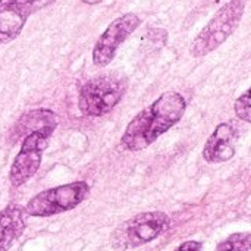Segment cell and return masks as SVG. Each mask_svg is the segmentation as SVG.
Masks as SVG:
<instances>
[{
	"label": "cell",
	"mask_w": 251,
	"mask_h": 251,
	"mask_svg": "<svg viewBox=\"0 0 251 251\" xmlns=\"http://www.w3.org/2000/svg\"><path fill=\"white\" fill-rule=\"evenodd\" d=\"M235 129L231 124H221L216 126L213 134L209 137L204 149H203V157L209 163H222L229 159H232L235 149Z\"/></svg>",
	"instance_id": "9c48e42d"
},
{
	"label": "cell",
	"mask_w": 251,
	"mask_h": 251,
	"mask_svg": "<svg viewBox=\"0 0 251 251\" xmlns=\"http://www.w3.org/2000/svg\"><path fill=\"white\" fill-rule=\"evenodd\" d=\"M82 3H85V4H99V3H101L103 0H81Z\"/></svg>",
	"instance_id": "9a60e30c"
},
{
	"label": "cell",
	"mask_w": 251,
	"mask_h": 251,
	"mask_svg": "<svg viewBox=\"0 0 251 251\" xmlns=\"http://www.w3.org/2000/svg\"><path fill=\"white\" fill-rule=\"evenodd\" d=\"M56 0H0V44L13 41L28 18Z\"/></svg>",
	"instance_id": "ba28073f"
},
{
	"label": "cell",
	"mask_w": 251,
	"mask_h": 251,
	"mask_svg": "<svg viewBox=\"0 0 251 251\" xmlns=\"http://www.w3.org/2000/svg\"><path fill=\"white\" fill-rule=\"evenodd\" d=\"M187 103L179 93L168 91L143 109L126 126L121 144L129 151H140L181 121Z\"/></svg>",
	"instance_id": "6da1fadb"
},
{
	"label": "cell",
	"mask_w": 251,
	"mask_h": 251,
	"mask_svg": "<svg viewBox=\"0 0 251 251\" xmlns=\"http://www.w3.org/2000/svg\"><path fill=\"white\" fill-rule=\"evenodd\" d=\"M26 209L19 204H9L0 210V251H7L24 234L26 226Z\"/></svg>",
	"instance_id": "30bf717a"
},
{
	"label": "cell",
	"mask_w": 251,
	"mask_h": 251,
	"mask_svg": "<svg viewBox=\"0 0 251 251\" xmlns=\"http://www.w3.org/2000/svg\"><path fill=\"white\" fill-rule=\"evenodd\" d=\"M90 194V185L85 181H75L44 190L34 196L25 206L28 216L49 218L69 212L79 206Z\"/></svg>",
	"instance_id": "277c9868"
},
{
	"label": "cell",
	"mask_w": 251,
	"mask_h": 251,
	"mask_svg": "<svg viewBox=\"0 0 251 251\" xmlns=\"http://www.w3.org/2000/svg\"><path fill=\"white\" fill-rule=\"evenodd\" d=\"M251 234H232L218 247V251H250Z\"/></svg>",
	"instance_id": "7c38bea8"
},
{
	"label": "cell",
	"mask_w": 251,
	"mask_h": 251,
	"mask_svg": "<svg viewBox=\"0 0 251 251\" xmlns=\"http://www.w3.org/2000/svg\"><path fill=\"white\" fill-rule=\"evenodd\" d=\"M51 134L53 132L49 131H37L22 138L21 150L9 171V181L12 187L16 188L24 185L37 174L41 165L43 151L47 149Z\"/></svg>",
	"instance_id": "8992f818"
},
{
	"label": "cell",
	"mask_w": 251,
	"mask_h": 251,
	"mask_svg": "<svg viewBox=\"0 0 251 251\" xmlns=\"http://www.w3.org/2000/svg\"><path fill=\"white\" fill-rule=\"evenodd\" d=\"M169 218L163 212L140 213L113 231L112 246L119 250L140 247L156 240L169 228Z\"/></svg>",
	"instance_id": "5b68a950"
},
{
	"label": "cell",
	"mask_w": 251,
	"mask_h": 251,
	"mask_svg": "<svg viewBox=\"0 0 251 251\" xmlns=\"http://www.w3.org/2000/svg\"><path fill=\"white\" fill-rule=\"evenodd\" d=\"M175 251H201V243L199 241H187L181 244Z\"/></svg>",
	"instance_id": "5bb4252c"
},
{
	"label": "cell",
	"mask_w": 251,
	"mask_h": 251,
	"mask_svg": "<svg viewBox=\"0 0 251 251\" xmlns=\"http://www.w3.org/2000/svg\"><path fill=\"white\" fill-rule=\"evenodd\" d=\"M57 126V115L50 110V109H32L26 113H24L16 125L13 126L10 135H12V141H19L21 138H24L25 135L31 134V132H37V131H49L53 132Z\"/></svg>",
	"instance_id": "8fae6325"
},
{
	"label": "cell",
	"mask_w": 251,
	"mask_h": 251,
	"mask_svg": "<svg viewBox=\"0 0 251 251\" xmlns=\"http://www.w3.org/2000/svg\"><path fill=\"white\" fill-rule=\"evenodd\" d=\"M243 15L244 3L241 0H231L229 3H225L194 38L191 46L193 56L203 57L222 46L235 32Z\"/></svg>",
	"instance_id": "3957f363"
},
{
	"label": "cell",
	"mask_w": 251,
	"mask_h": 251,
	"mask_svg": "<svg viewBox=\"0 0 251 251\" xmlns=\"http://www.w3.org/2000/svg\"><path fill=\"white\" fill-rule=\"evenodd\" d=\"M126 82L116 75H100L79 87L78 107L85 116H103L109 113L124 97Z\"/></svg>",
	"instance_id": "7a4b0ae2"
},
{
	"label": "cell",
	"mask_w": 251,
	"mask_h": 251,
	"mask_svg": "<svg viewBox=\"0 0 251 251\" xmlns=\"http://www.w3.org/2000/svg\"><path fill=\"white\" fill-rule=\"evenodd\" d=\"M235 113L241 121L251 122V88L235 101Z\"/></svg>",
	"instance_id": "4fadbf2b"
},
{
	"label": "cell",
	"mask_w": 251,
	"mask_h": 251,
	"mask_svg": "<svg viewBox=\"0 0 251 251\" xmlns=\"http://www.w3.org/2000/svg\"><path fill=\"white\" fill-rule=\"evenodd\" d=\"M141 25V19L135 13H125L113 19L104 32L99 37L93 49V63L99 68L107 66L119 46Z\"/></svg>",
	"instance_id": "52a82bcc"
}]
</instances>
